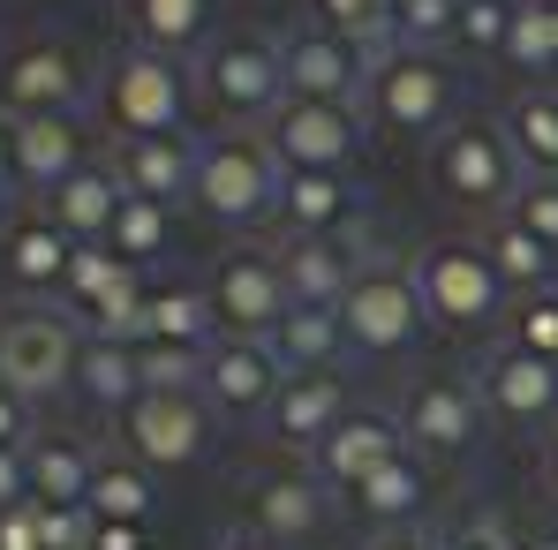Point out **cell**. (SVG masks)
Returning <instances> with one entry per match:
<instances>
[{"instance_id": "1", "label": "cell", "mask_w": 558, "mask_h": 550, "mask_svg": "<svg viewBox=\"0 0 558 550\" xmlns=\"http://www.w3.org/2000/svg\"><path fill=\"white\" fill-rule=\"evenodd\" d=\"M189 98H196V69L182 53L159 46H121L98 69V129L113 144L136 136H189Z\"/></svg>"}, {"instance_id": "2", "label": "cell", "mask_w": 558, "mask_h": 550, "mask_svg": "<svg viewBox=\"0 0 558 550\" xmlns=\"http://www.w3.org/2000/svg\"><path fill=\"white\" fill-rule=\"evenodd\" d=\"M363 121L377 136H446L461 121V76L453 61L423 53V46H377L371 84H363Z\"/></svg>"}, {"instance_id": "3", "label": "cell", "mask_w": 558, "mask_h": 550, "mask_svg": "<svg viewBox=\"0 0 558 550\" xmlns=\"http://www.w3.org/2000/svg\"><path fill=\"white\" fill-rule=\"evenodd\" d=\"M408 272H415V294H423V317L446 325V332H483V325H498V317L513 309V286L498 279L490 249L468 242V234L423 242Z\"/></svg>"}, {"instance_id": "4", "label": "cell", "mask_w": 558, "mask_h": 550, "mask_svg": "<svg viewBox=\"0 0 558 550\" xmlns=\"http://www.w3.org/2000/svg\"><path fill=\"white\" fill-rule=\"evenodd\" d=\"M189 69H196V98L211 113H227L234 129L242 121H272L287 106V46L265 38V30H219Z\"/></svg>"}, {"instance_id": "5", "label": "cell", "mask_w": 558, "mask_h": 550, "mask_svg": "<svg viewBox=\"0 0 558 550\" xmlns=\"http://www.w3.org/2000/svg\"><path fill=\"white\" fill-rule=\"evenodd\" d=\"M287 167L272 159L265 129H219L196 151V211L219 227H257L265 211H279Z\"/></svg>"}, {"instance_id": "6", "label": "cell", "mask_w": 558, "mask_h": 550, "mask_svg": "<svg viewBox=\"0 0 558 550\" xmlns=\"http://www.w3.org/2000/svg\"><path fill=\"white\" fill-rule=\"evenodd\" d=\"M430 182L446 188L468 211H506L521 196V151L506 144V121H483V113H461L438 144H430Z\"/></svg>"}, {"instance_id": "7", "label": "cell", "mask_w": 558, "mask_h": 550, "mask_svg": "<svg viewBox=\"0 0 558 550\" xmlns=\"http://www.w3.org/2000/svg\"><path fill=\"white\" fill-rule=\"evenodd\" d=\"M84 98H98V84L69 30H23L0 53V113H76Z\"/></svg>"}, {"instance_id": "8", "label": "cell", "mask_w": 558, "mask_h": 550, "mask_svg": "<svg viewBox=\"0 0 558 550\" xmlns=\"http://www.w3.org/2000/svg\"><path fill=\"white\" fill-rule=\"evenodd\" d=\"M363 136H371V121L355 106H325V98H287L265 121V144L287 174H348Z\"/></svg>"}, {"instance_id": "9", "label": "cell", "mask_w": 558, "mask_h": 550, "mask_svg": "<svg viewBox=\"0 0 558 550\" xmlns=\"http://www.w3.org/2000/svg\"><path fill=\"white\" fill-rule=\"evenodd\" d=\"M423 294H415V272L408 265H371V272L348 286V302H340V332H348V347H363V355H400V347H415L423 340Z\"/></svg>"}, {"instance_id": "10", "label": "cell", "mask_w": 558, "mask_h": 550, "mask_svg": "<svg viewBox=\"0 0 558 550\" xmlns=\"http://www.w3.org/2000/svg\"><path fill=\"white\" fill-rule=\"evenodd\" d=\"M211 445V400L204 392H136L121 407V453L136 467H189Z\"/></svg>"}, {"instance_id": "11", "label": "cell", "mask_w": 558, "mask_h": 550, "mask_svg": "<svg viewBox=\"0 0 558 550\" xmlns=\"http://www.w3.org/2000/svg\"><path fill=\"white\" fill-rule=\"evenodd\" d=\"M69 309L84 317V340H136V317H144V272L106 249V242H76L69 257Z\"/></svg>"}, {"instance_id": "12", "label": "cell", "mask_w": 558, "mask_h": 550, "mask_svg": "<svg viewBox=\"0 0 558 550\" xmlns=\"http://www.w3.org/2000/svg\"><path fill=\"white\" fill-rule=\"evenodd\" d=\"M76 347H84V332L61 325L53 309H8L0 317V384L23 400H53L76 377Z\"/></svg>"}, {"instance_id": "13", "label": "cell", "mask_w": 558, "mask_h": 550, "mask_svg": "<svg viewBox=\"0 0 558 550\" xmlns=\"http://www.w3.org/2000/svg\"><path fill=\"white\" fill-rule=\"evenodd\" d=\"M204 286H211V317L227 325V340H272L287 325V309H294V286L279 272V257H265V249L219 257V272Z\"/></svg>"}, {"instance_id": "14", "label": "cell", "mask_w": 558, "mask_h": 550, "mask_svg": "<svg viewBox=\"0 0 558 550\" xmlns=\"http://www.w3.org/2000/svg\"><path fill=\"white\" fill-rule=\"evenodd\" d=\"M377 46L371 38H348V30H302L287 38V98H325V106H363Z\"/></svg>"}, {"instance_id": "15", "label": "cell", "mask_w": 558, "mask_h": 550, "mask_svg": "<svg viewBox=\"0 0 558 550\" xmlns=\"http://www.w3.org/2000/svg\"><path fill=\"white\" fill-rule=\"evenodd\" d=\"M483 392L468 384V377H415L408 384V407H400V430H408V445L430 460H461L475 438H483Z\"/></svg>"}, {"instance_id": "16", "label": "cell", "mask_w": 558, "mask_h": 550, "mask_svg": "<svg viewBox=\"0 0 558 550\" xmlns=\"http://www.w3.org/2000/svg\"><path fill=\"white\" fill-rule=\"evenodd\" d=\"M475 392H483V407H490L506 430H544V423H558V363L513 347V340L483 355Z\"/></svg>"}, {"instance_id": "17", "label": "cell", "mask_w": 558, "mask_h": 550, "mask_svg": "<svg viewBox=\"0 0 558 550\" xmlns=\"http://www.w3.org/2000/svg\"><path fill=\"white\" fill-rule=\"evenodd\" d=\"M348 415H355V400H348V377L340 369H287L279 400L265 407V430H272L287 453H317Z\"/></svg>"}, {"instance_id": "18", "label": "cell", "mask_w": 558, "mask_h": 550, "mask_svg": "<svg viewBox=\"0 0 558 550\" xmlns=\"http://www.w3.org/2000/svg\"><path fill=\"white\" fill-rule=\"evenodd\" d=\"M279 384H287V363H279L272 340H211L196 392L211 400V415H265L279 400Z\"/></svg>"}, {"instance_id": "19", "label": "cell", "mask_w": 558, "mask_h": 550, "mask_svg": "<svg viewBox=\"0 0 558 550\" xmlns=\"http://www.w3.org/2000/svg\"><path fill=\"white\" fill-rule=\"evenodd\" d=\"M325 490H332V482H325L317 467H265V475L250 482V528L272 536V543H302V536H317L325 513H332Z\"/></svg>"}, {"instance_id": "20", "label": "cell", "mask_w": 558, "mask_h": 550, "mask_svg": "<svg viewBox=\"0 0 558 550\" xmlns=\"http://www.w3.org/2000/svg\"><path fill=\"white\" fill-rule=\"evenodd\" d=\"M196 151L189 136H136V144H106V167L121 196H151V204H182L196 196Z\"/></svg>"}, {"instance_id": "21", "label": "cell", "mask_w": 558, "mask_h": 550, "mask_svg": "<svg viewBox=\"0 0 558 550\" xmlns=\"http://www.w3.org/2000/svg\"><path fill=\"white\" fill-rule=\"evenodd\" d=\"M279 272H287V286H294V302H310V309H340L348 286L371 272V265L355 257L348 234H287V242H279Z\"/></svg>"}, {"instance_id": "22", "label": "cell", "mask_w": 558, "mask_h": 550, "mask_svg": "<svg viewBox=\"0 0 558 550\" xmlns=\"http://www.w3.org/2000/svg\"><path fill=\"white\" fill-rule=\"evenodd\" d=\"M76 167H92V144H84V121L76 113H23L15 121V182L23 188H61Z\"/></svg>"}, {"instance_id": "23", "label": "cell", "mask_w": 558, "mask_h": 550, "mask_svg": "<svg viewBox=\"0 0 558 550\" xmlns=\"http://www.w3.org/2000/svg\"><path fill=\"white\" fill-rule=\"evenodd\" d=\"M400 453H408V430H400L392 415H363V407H355L310 460H317V475H325L332 490H355L363 475H377L385 460H400Z\"/></svg>"}, {"instance_id": "24", "label": "cell", "mask_w": 558, "mask_h": 550, "mask_svg": "<svg viewBox=\"0 0 558 550\" xmlns=\"http://www.w3.org/2000/svg\"><path fill=\"white\" fill-rule=\"evenodd\" d=\"M69 257H76V242L46 211H23L0 234V272L15 279V286H31V294H61L69 286Z\"/></svg>"}, {"instance_id": "25", "label": "cell", "mask_w": 558, "mask_h": 550, "mask_svg": "<svg viewBox=\"0 0 558 550\" xmlns=\"http://www.w3.org/2000/svg\"><path fill=\"white\" fill-rule=\"evenodd\" d=\"M69 242H106L113 234V211H121V182H113V167L92 159V167H76L61 188H46V204H38Z\"/></svg>"}, {"instance_id": "26", "label": "cell", "mask_w": 558, "mask_h": 550, "mask_svg": "<svg viewBox=\"0 0 558 550\" xmlns=\"http://www.w3.org/2000/svg\"><path fill=\"white\" fill-rule=\"evenodd\" d=\"M355 211H363L355 174H287V188H279L287 234H348Z\"/></svg>"}, {"instance_id": "27", "label": "cell", "mask_w": 558, "mask_h": 550, "mask_svg": "<svg viewBox=\"0 0 558 550\" xmlns=\"http://www.w3.org/2000/svg\"><path fill=\"white\" fill-rule=\"evenodd\" d=\"M211 286H189V279H159L144 286V317H136V347L144 340H167V347H211Z\"/></svg>"}, {"instance_id": "28", "label": "cell", "mask_w": 558, "mask_h": 550, "mask_svg": "<svg viewBox=\"0 0 558 550\" xmlns=\"http://www.w3.org/2000/svg\"><path fill=\"white\" fill-rule=\"evenodd\" d=\"M23 467H31V505H92L98 453L84 438H31Z\"/></svg>"}, {"instance_id": "29", "label": "cell", "mask_w": 558, "mask_h": 550, "mask_svg": "<svg viewBox=\"0 0 558 550\" xmlns=\"http://www.w3.org/2000/svg\"><path fill=\"white\" fill-rule=\"evenodd\" d=\"M423 498H430V475H423V460L415 453H400V460H385L377 475H363L355 490H348V505L371 521V528H408L415 513H423Z\"/></svg>"}, {"instance_id": "30", "label": "cell", "mask_w": 558, "mask_h": 550, "mask_svg": "<svg viewBox=\"0 0 558 550\" xmlns=\"http://www.w3.org/2000/svg\"><path fill=\"white\" fill-rule=\"evenodd\" d=\"M211 23H219V0H129V38L136 46H159V53H204L211 46Z\"/></svg>"}, {"instance_id": "31", "label": "cell", "mask_w": 558, "mask_h": 550, "mask_svg": "<svg viewBox=\"0 0 558 550\" xmlns=\"http://www.w3.org/2000/svg\"><path fill=\"white\" fill-rule=\"evenodd\" d=\"M92 407H129L136 392H144V377H136V340H84L76 347V377H69Z\"/></svg>"}, {"instance_id": "32", "label": "cell", "mask_w": 558, "mask_h": 550, "mask_svg": "<svg viewBox=\"0 0 558 550\" xmlns=\"http://www.w3.org/2000/svg\"><path fill=\"white\" fill-rule=\"evenodd\" d=\"M151 505H159V490H151V467H136V460H98L92 475V521H121V528H144L151 521Z\"/></svg>"}, {"instance_id": "33", "label": "cell", "mask_w": 558, "mask_h": 550, "mask_svg": "<svg viewBox=\"0 0 558 550\" xmlns=\"http://www.w3.org/2000/svg\"><path fill=\"white\" fill-rule=\"evenodd\" d=\"M272 347H279V363H287V369H332V355L348 347L340 309H310V302H294L287 325L272 332Z\"/></svg>"}, {"instance_id": "34", "label": "cell", "mask_w": 558, "mask_h": 550, "mask_svg": "<svg viewBox=\"0 0 558 550\" xmlns=\"http://www.w3.org/2000/svg\"><path fill=\"white\" fill-rule=\"evenodd\" d=\"M506 144L529 174H558V91H521L506 106Z\"/></svg>"}, {"instance_id": "35", "label": "cell", "mask_w": 558, "mask_h": 550, "mask_svg": "<svg viewBox=\"0 0 558 550\" xmlns=\"http://www.w3.org/2000/svg\"><path fill=\"white\" fill-rule=\"evenodd\" d=\"M106 249H121L129 265H151V257H167V249H174V204H151V196H121Z\"/></svg>"}, {"instance_id": "36", "label": "cell", "mask_w": 558, "mask_h": 550, "mask_svg": "<svg viewBox=\"0 0 558 550\" xmlns=\"http://www.w3.org/2000/svg\"><path fill=\"white\" fill-rule=\"evenodd\" d=\"M483 249H490V265H498V279H506V286H513V294H536V286H551V249H544V242H536V234H529V227H513V219H490V242H483Z\"/></svg>"}, {"instance_id": "37", "label": "cell", "mask_w": 558, "mask_h": 550, "mask_svg": "<svg viewBox=\"0 0 558 550\" xmlns=\"http://www.w3.org/2000/svg\"><path fill=\"white\" fill-rule=\"evenodd\" d=\"M506 61H513V69H529V76L558 69V0H521V8H513Z\"/></svg>"}, {"instance_id": "38", "label": "cell", "mask_w": 558, "mask_h": 550, "mask_svg": "<svg viewBox=\"0 0 558 550\" xmlns=\"http://www.w3.org/2000/svg\"><path fill=\"white\" fill-rule=\"evenodd\" d=\"M506 340L529 347V355H544V363H558V279H551V286H536V294H513V309H506Z\"/></svg>"}, {"instance_id": "39", "label": "cell", "mask_w": 558, "mask_h": 550, "mask_svg": "<svg viewBox=\"0 0 558 550\" xmlns=\"http://www.w3.org/2000/svg\"><path fill=\"white\" fill-rule=\"evenodd\" d=\"M204 355H211V347L144 340V347H136V377H144V392H196V384H204Z\"/></svg>"}, {"instance_id": "40", "label": "cell", "mask_w": 558, "mask_h": 550, "mask_svg": "<svg viewBox=\"0 0 558 550\" xmlns=\"http://www.w3.org/2000/svg\"><path fill=\"white\" fill-rule=\"evenodd\" d=\"M453 23H461V0H392V38L400 46H453Z\"/></svg>"}, {"instance_id": "41", "label": "cell", "mask_w": 558, "mask_h": 550, "mask_svg": "<svg viewBox=\"0 0 558 550\" xmlns=\"http://www.w3.org/2000/svg\"><path fill=\"white\" fill-rule=\"evenodd\" d=\"M513 8H521V0H461L453 46H461V53H506V38H513Z\"/></svg>"}, {"instance_id": "42", "label": "cell", "mask_w": 558, "mask_h": 550, "mask_svg": "<svg viewBox=\"0 0 558 550\" xmlns=\"http://www.w3.org/2000/svg\"><path fill=\"white\" fill-rule=\"evenodd\" d=\"M506 219H513V227H529V234L558 257V174H529L521 196L506 204Z\"/></svg>"}, {"instance_id": "43", "label": "cell", "mask_w": 558, "mask_h": 550, "mask_svg": "<svg viewBox=\"0 0 558 550\" xmlns=\"http://www.w3.org/2000/svg\"><path fill=\"white\" fill-rule=\"evenodd\" d=\"M310 15L325 23V30H348V38H371L377 46V23L392 15L385 0H310Z\"/></svg>"}, {"instance_id": "44", "label": "cell", "mask_w": 558, "mask_h": 550, "mask_svg": "<svg viewBox=\"0 0 558 550\" xmlns=\"http://www.w3.org/2000/svg\"><path fill=\"white\" fill-rule=\"evenodd\" d=\"M92 505H38V543L46 550H92Z\"/></svg>"}, {"instance_id": "45", "label": "cell", "mask_w": 558, "mask_h": 550, "mask_svg": "<svg viewBox=\"0 0 558 550\" xmlns=\"http://www.w3.org/2000/svg\"><path fill=\"white\" fill-rule=\"evenodd\" d=\"M438 550H521V543H513V536H506L490 513H468L453 536H438Z\"/></svg>"}, {"instance_id": "46", "label": "cell", "mask_w": 558, "mask_h": 550, "mask_svg": "<svg viewBox=\"0 0 558 550\" xmlns=\"http://www.w3.org/2000/svg\"><path fill=\"white\" fill-rule=\"evenodd\" d=\"M31 445V400L0 384V453H23Z\"/></svg>"}, {"instance_id": "47", "label": "cell", "mask_w": 558, "mask_h": 550, "mask_svg": "<svg viewBox=\"0 0 558 550\" xmlns=\"http://www.w3.org/2000/svg\"><path fill=\"white\" fill-rule=\"evenodd\" d=\"M0 550H46V543H38V505L0 513Z\"/></svg>"}, {"instance_id": "48", "label": "cell", "mask_w": 558, "mask_h": 550, "mask_svg": "<svg viewBox=\"0 0 558 550\" xmlns=\"http://www.w3.org/2000/svg\"><path fill=\"white\" fill-rule=\"evenodd\" d=\"M15 505H31V467L23 453H0V513H15Z\"/></svg>"}, {"instance_id": "49", "label": "cell", "mask_w": 558, "mask_h": 550, "mask_svg": "<svg viewBox=\"0 0 558 550\" xmlns=\"http://www.w3.org/2000/svg\"><path fill=\"white\" fill-rule=\"evenodd\" d=\"M92 550H151V543H144V528H121V521H98V528H92Z\"/></svg>"}, {"instance_id": "50", "label": "cell", "mask_w": 558, "mask_h": 550, "mask_svg": "<svg viewBox=\"0 0 558 550\" xmlns=\"http://www.w3.org/2000/svg\"><path fill=\"white\" fill-rule=\"evenodd\" d=\"M8 188H23L15 182V113H0V196Z\"/></svg>"}, {"instance_id": "51", "label": "cell", "mask_w": 558, "mask_h": 550, "mask_svg": "<svg viewBox=\"0 0 558 550\" xmlns=\"http://www.w3.org/2000/svg\"><path fill=\"white\" fill-rule=\"evenodd\" d=\"M371 550H438L430 536H415V528H392V536H377Z\"/></svg>"}, {"instance_id": "52", "label": "cell", "mask_w": 558, "mask_h": 550, "mask_svg": "<svg viewBox=\"0 0 558 550\" xmlns=\"http://www.w3.org/2000/svg\"><path fill=\"white\" fill-rule=\"evenodd\" d=\"M219 550H294V543H272V536H257V528H242V536H227Z\"/></svg>"}, {"instance_id": "53", "label": "cell", "mask_w": 558, "mask_h": 550, "mask_svg": "<svg viewBox=\"0 0 558 550\" xmlns=\"http://www.w3.org/2000/svg\"><path fill=\"white\" fill-rule=\"evenodd\" d=\"M521 550H558V528H536V536H521Z\"/></svg>"}, {"instance_id": "54", "label": "cell", "mask_w": 558, "mask_h": 550, "mask_svg": "<svg viewBox=\"0 0 558 550\" xmlns=\"http://www.w3.org/2000/svg\"><path fill=\"white\" fill-rule=\"evenodd\" d=\"M551 482H558V438H551Z\"/></svg>"}, {"instance_id": "55", "label": "cell", "mask_w": 558, "mask_h": 550, "mask_svg": "<svg viewBox=\"0 0 558 550\" xmlns=\"http://www.w3.org/2000/svg\"><path fill=\"white\" fill-rule=\"evenodd\" d=\"M385 8H392V0H385Z\"/></svg>"}, {"instance_id": "56", "label": "cell", "mask_w": 558, "mask_h": 550, "mask_svg": "<svg viewBox=\"0 0 558 550\" xmlns=\"http://www.w3.org/2000/svg\"><path fill=\"white\" fill-rule=\"evenodd\" d=\"M0 234H8V227H0Z\"/></svg>"}]
</instances>
